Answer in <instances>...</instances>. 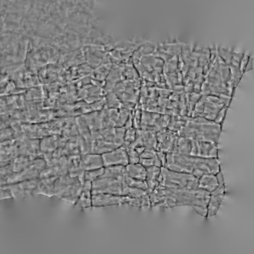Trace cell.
Returning a JSON list of instances; mask_svg holds the SVG:
<instances>
[{"label":"cell","mask_w":254,"mask_h":254,"mask_svg":"<svg viewBox=\"0 0 254 254\" xmlns=\"http://www.w3.org/2000/svg\"><path fill=\"white\" fill-rule=\"evenodd\" d=\"M190 150H191V139L178 135L175 139L172 152L188 155L190 154Z\"/></svg>","instance_id":"cell-13"},{"label":"cell","mask_w":254,"mask_h":254,"mask_svg":"<svg viewBox=\"0 0 254 254\" xmlns=\"http://www.w3.org/2000/svg\"><path fill=\"white\" fill-rule=\"evenodd\" d=\"M157 155L160 158V161L163 164V167H165L166 163V153L161 151H157Z\"/></svg>","instance_id":"cell-23"},{"label":"cell","mask_w":254,"mask_h":254,"mask_svg":"<svg viewBox=\"0 0 254 254\" xmlns=\"http://www.w3.org/2000/svg\"><path fill=\"white\" fill-rule=\"evenodd\" d=\"M158 184L170 190H187L198 188V178L185 173L161 167Z\"/></svg>","instance_id":"cell-3"},{"label":"cell","mask_w":254,"mask_h":254,"mask_svg":"<svg viewBox=\"0 0 254 254\" xmlns=\"http://www.w3.org/2000/svg\"><path fill=\"white\" fill-rule=\"evenodd\" d=\"M136 130L134 127H131L128 129H126L124 135V142H123V146L125 148H127L129 145L134 141L136 137Z\"/></svg>","instance_id":"cell-16"},{"label":"cell","mask_w":254,"mask_h":254,"mask_svg":"<svg viewBox=\"0 0 254 254\" xmlns=\"http://www.w3.org/2000/svg\"><path fill=\"white\" fill-rule=\"evenodd\" d=\"M157 151L165 153L172 152L175 139L178 136L177 132L169 130L168 127L161 129L157 133Z\"/></svg>","instance_id":"cell-6"},{"label":"cell","mask_w":254,"mask_h":254,"mask_svg":"<svg viewBox=\"0 0 254 254\" xmlns=\"http://www.w3.org/2000/svg\"><path fill=\"white\" fill-rule=\"evenodd\" d=\"M218 144L209 141L191 139L190 155L207 158H218Z\"/></svg>","instance_id":"cell-4"},{"label":"cell","mask_w":254,"mask_h":254,"mask_svg":"<svg viewBox=\"0 0 254 254\" xmlns=\"http://www.w3.org/2000/svg\"><path fill=\"white\" fill-rule=\"evenodd\" d=\"M104 167L109 166H124L128 164L126 148L123 145L102 154Z\"/></svg>","instance_id":"cell-5"},{"label":"cell","mask_w":254,"mask_h":254,"mask_svg":"<svg viewBox=\"0 0 254 254\" xmlns=\"http://www.w3.org/2000/svg\"><path fill=\"white\" fill-rule=\"evenodd\" d=\"M84 170H93L104 167L103 160L102 154H94L86 155L83 161Z\"/></svg>","instance_id":"cell-11"},{"label":"cell","mask_w":254,"mask_h":254,"mask_svg":"<svg viewBox=\"0 0 254 254\" xmlns=\"http://www.w3.org/2000/svg\"><path fill=\"white\" fill-rule=\"evenodd\" d=\"M225 194H211L208 200L207 205H206V209H207V214L206 218L215 216L218 213L219 210L220 206L224 200Z\"/></svg>","instance_id":"cell-8"},{"label":"cell","mask_w":254,"mask_h":254,"mask_svg":"<svg viewBox=\"0 0 254 254\" xmlns=\"http://www.w3.org/2000/svg\"><path fill=\"white\" fill-rule=\"evenodd\" d=\"M139 130H140L144 147H145V148H151L157 151V140L156 133L141 128H139Z\"/></svg>","instance_id":"cell-14"},{"label":"cell","mask_w":254,"mask_h":254,"mask_svg":"<svg viewBox=\"0 0 254 254\" xmlns=\"http://www.w3.org/2000/svg\"><path fill=\"white\" fill-rule=\"evenodd\" d=\"M158 95L160 94V96L161 98H166L167 99L168 97L170 96V95L172 94V91L169 90H165L163 89H160L158 90Z\"/></svg>","instance_id":"cell-24"},{"label":"cell","mask_w":254,"mask_h":254,"mask_svg":"<svg viewBox=\"0 0 254 254\" xmlns=\"http://www.w3.org/2000/svg\"><path fill=\"white\" fill-rule=\"evenodd\" d=\"M146 169V178H145V182L148 187L147 192L150 193L154 190L158 184V178L160 175V170L161 168L157 167L155 166H149V167L145 168Z\"/></svg>","instance_id":"cell-7"},{"label":"cell","mask_w":254,"mask_h":254,"mask_svg":"<svg viewBox=\"0 0 254 254\" xmlns=\"http://www.w3.org/2000/svg\"><path fill=\"white\" fill-rule=\"evenodd\" d=\"M104 172V167L99 169H93V170L86 171L84 173L85 181H93L102 176Z\"/></svg>","instance_id":"cell-18"},{"label":"cell","mask_w":254,"mask_h":254,"mask_svg":"<svg viewBox=\"0 0 254 254\" xmlns=\"http://www.w3.org/2000/svg\"><path fill=\"white\" fill-rule=\"evenodd\" d=\"M132 111L124 109V108H120L119 109L118 119L116 123V127H123L125 123L128 119L129 116L131 114Z\"/></svg>","instance_id":"cell-17"},{"label":"cell","mask_w":254,"mask_h":254,"mask_svg":"<svg viewBox=\"0 0 254 254\" xmlns=\"http://www.w3.org/2000/svg\"><path fill=\"white\" fill-rule=\"evenodd\" d=\"M218 183L215 174L206 173L198 178V188L212 192L217 187Z\"/></svg>","instance_id":"cell-9"},{"label":"cell","mask_w":254,"mask_h":254,"mask_svg":"<svg viewBox=\"0 0 254 254\" xmlns=\"http://www.w3.org/2000/svg\"><path fill=\"white\" fill-rule=\"evenodd\" d=\"M126 174L130 178L145 181L146 169L140 163H128L126 166Z\"/></svg>","instance_id":"cell-10"},{"label":"cell","mask_w":254,"mask_h":254,"mask_svg":"<svg viewBox=\"0 0 254 254\" xmlns=\"http://www.w3.org/2000/svg\"><path fill=\"white\" fill-rule=\"evenodd\" d=\"M154 159L139 158V163L144 167H149V166H154Z\"/></svg>","instance_id":"cell-22"},{"label":"cell","mask_w":254,"mask_h":254,"mask_svg":"<svg viewBox=\"0 0 254 254\" xmlns=\"http://www.w3.org/2000/svg\"><path fill=\"white\" fill-rule=\"evenodd\" d=\"M165 167L175 172L190 174L198 178L203 174L215 175L221 169L218 158H207L173 152L166 153Z\"/></svg>","instance_id":"cell-1"},{"label":"cell","mask_w":254,"mask_h":254,"mask_svg":"<svg viewBox=\"0 0 254 254\" xmlns=\"http://www.w3.org/2000/svg\"><path fill=\"white\" fill-rule=\"evenodd\" d=\"M126 166H109L104 167V172L100 178H111L123 179L126 175Z\"/></svg>","instance_id":"cell-12"},{"label":"cell","mask_w":254,"mask_h":254,"mask_svg":"<svg viewBox=\"0 0 254 254\" xmlns=\"http://www.w3.org/2000/svg\"><path fill=\"white\" fill-rule=\"evenodd\" d=\"M124 183L126 185L133 188L142 189V190H148L146 182L145 181H142V180L135 179V178H130L127 174H126L124 176Z\"/></svg>","instance_id":"cell-15"},{"label":"cell","mask_w":254,"mask_h":254,"mask_svg":"<svg viewBox=\"0 0 254 254\" xmlns=\"http://www.w3.org/2000/svg\"><path fill=\"white\" fill-rule=\"evenodd\" d=\"M221 130L222 126L215 122L197 124L187 120V124L183 126L177 133L178 136H184L189 139L209 141L218 144Z\"/></svg>","instance_id":"cell-2"},{"label":"cell","mask_w":254,"mask_h":254,"mask_svg":"<svg viewBox=\"0 0 254 254\" xmlns=\"http://www.w3.org/2000/svg\"><path fill=\"white\" fill-rule=\"evenodd\" d=\"M126 152H127V158H128V163H139V155L134 148L127 147L126 148Z\"/></svg>","instance_id":"cell-19"},{"label":"cell","mask_w":254,"mask_h":254,"mask_svg":"<svg viewBox=\"0 0 254 254\" xmlns=\"http://www.w3.org/2000/svg\"><path fill=\"white\" fill-rule=\"evenodd\" d=\"M229 107L227 105H224L219 112L217 114L216 117H215V123L221 125L223 126V123H224V120H225L226 114H227V110H228Z\"/></svg>","instance_id":"cell-20"},{"label":"cell","mask_w":254,"mask_h":254,"mask_svg":"<svg viewBox=\"0 0 254 254\" xmlns=\"http://www.w3.org/2000/svg\"><path fill=\"white\" fill-rule=\"evenodd\" d=\"M135 150H136V152L139 154V155H140L141 154H142V152H143L144 150L145 149V147L144 146H139V147H136V148H134Z\"/></svg>","instance_id":"cell-25"},{"label":"cell","mask_w":254,"mask_h":254,"mask_svg":"<svg viewBox=\"0 0 254 254\" xmlns=\"http://www.w3.org/2000/svg\"><path fill=\"white\" fill-rule=\"evenodd\" d=\"M156 154H157V151L156 150L151 149V148H145L143 152L139 155V158H154Z\"/></svg>","instance_id":"cell-21"}]
</instances>
